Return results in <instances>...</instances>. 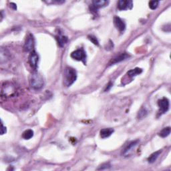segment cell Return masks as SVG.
<instances>
[{"label": "cell", "instance_id": "obj_21", "mask_svg": "<svg viewBox=\"0 0 171 171\" xmlns=\"http://www.w3.org/2000/svg\"><path fill=\"white\" fill-rule=\"evenodd\" d=\"M147 112L146 111L145 109L144 108H142L141 111H140L139 113H138V118H145V117L147 116Z\"/></svg>", "mask_w": 171, "mask_h": 171}, {"label": "cell", "instance_id": "obj_8", "mask_svg": "<svg viewBox=\"0 0 171 171\" xmlns=\"http://www.w3.org/2000/svg\"><path fill=\"white\" fill-rule=\"evenodd\" d=\"M133 4L132 1H126V0H120L118 2V8L120 10H127L132 8Z\"/></svg>", "mask_w": 171, "mask_h": 171}, {"label": "cell", "instance_id": "obj_6", "mask_svg": "<svg viewBox=\"0 0 171 171\" xmlns=\"http://www.w3.org/2000/svg\"><path fill=\"white\" fill-rule=\"evenodd\" d=\"M38 55L36 53V51H32L30 53V57H29V61H30V66L34 70H37L38 68Z\"/></svg>", "mask_w": 171, "mask_h": 171}, {"label": "cell", "instance_id": "obj_10", "mask_svg": "<svg viewBox=\"0 0 171 171\" xmlns=\"http://www.w3.org/2000/svg\"><path fill=\"white\" fill-rule=\"evenodd\" d=\"M114 24L116 28L118 29L119 32H123L126 29V25L123 21L118 16H115L114 18Z\"/></svg>", "mask_w": 171, "mask_h": 171}, {"label": "cell", "instance_id": "obj_5", "mask_svg": "<svg viewBox=\"0 0 171 171\" xmlns=\"http://www.w3.org/2000/svg\"><path fill=\"white\" fill-rule=\"evenodd\" d=\"M158 105L160 108V112L164 114L168 111L169 108V100L166 98H163L160 100H158Z\"/></svg>", "mask_w": 171, "mask_h": 171}, {"label": "cell", "instance_id": "obj_9", "mask_svg": "<svg viewBox=\"0 0 171 171\" xmlns=\"http://www.w3.org/2000/svg\"><path fill=\"white\" fill-rule=\"evenodd\" d=\"M128 57H129V55H128L127 53H120V54L116 55V56L112 58V59L110 61V62H109L108 64L109 66H110V65L116 64V63H118L120 62V61H122L123 60H124V59H127Z\"/></svg>", "mask_w": 171, "mask_h": 171}, {"label": "cell", "instance_id": "obj_24", "mask_svg": "<svg viewBox=\"0 0 171 171\" xmlns=\"http://www.w3.org/2000/svg\"><path fill=\"white\" fill-rule=\"evenodd\" d=\"M10 5H11V7H12V8H13V9H17V6H16V5L15 4V3H10Z\"/></svg>", "mask_w": 171, "mask_h": 171}, {"label": "cell", "instance_id": "obj_16", "mask_svg": "<svg viewBox=\"0 0 171 171\" xmlns=\"http://www.w3.org/2000/svg\"><path fill=\"white\" fill-rule=\"evenodd\" d=\"M161 152H162L161 151H156V152H155V153L152 154L151 156H149V158H148L149 162L150 163H153L154 162H155V161L156 160L157 158L158 157L159 154L161 153Z\"/></svg>", "mask_w": 171, "mask_h": 171}, {"label": "cell", "instance_id": "obj_22", "mask_svg": "<svg viewBox=\"0 0 171 171\" xmlns=\"http://www.w3.org/2000/svg\"><path fill=\"white\" fill-rule=\"evenodd\" d=\"M110 167V164L109 163H105L101 165L100 168H98V170H104V169H108Z\"/></svg>", "mask_w": 171, "mask_h": 171}, {"label": "cell", "instance_id": "obj_2", "mask_svg": "<svg viewBox=\"0 0 171 171\" xmlns=\"http://www.w3.org/2000/svg\"><path fill=\"white\" fill-rule=\"evenodd\" d=\"M31 87L35 90H40L44 86V82L43 77L37 72H34L31 74L30 78Z\"/></svg>", "mask_w": 171, "mask_h": 171}, {"label": "cell", "instance_id": "obj_17", "mask_svg": "<svg viewBox=\"0 0 171 171\" xmlns=\"http://www.w3.org/2000/svg\"><path fill=\"white\" fill-rule=\"evenodd\" d=\"M34 136V131L32 130H27L26 131L24 132V133L22 134V137L26 140H29L31 138L33 137Z\"/></svg>", "mask_w": 171, "mask_h": 171}, {"label": "cell", "instance_id": "obj_20", "mask_svg": "<svg viewBox=\"0 0 171 171\" xmlns=\"http://www.w3.org/2000/svg\"><path fill=\"white\" fill-rule=\"evenodd\" d=\"M88 39H89L94 44H95V45H96V46L99 45V42H98V41L97 38H96L95 36H88Z\"/></svg>", "mask_w": 171, "mask_h": 171}, {"label": "cell", "instance_id": "obj_12", "mask_svg": "<svg viewBox=\"0 0 171 171\" xmlns=\"http://www.w3.org/2000/svg\"><path fill=\"white\" fill-rule=\"evenodd\" d=\"M113 132H114V130L112 128H104L100 130V136L102 138H108L111 136Z\"/></svg>", "mask_w": 171, "mask_h": 171}, {"label": "cell", "instance_id": "obj_19", "mask_svg": "<svg viewBox=\"0 0 171 171\" xmlns=\"http://www.w3.org/2000/svg\"><path fill=\"white\" fill-rule=\"evenodd\" d=\"M158 1H151L149 2V7L151 9H156L158 6Z\"/></svg>", "mask_w": 171, "mask_h": 171}, {"label": "cell", "instance_id": "obj_3", "mask_svg": "<svg viewBox=\"0 0 171 171\" xmlns=\"http://www.w3.org/2000/svg\"><path fill=\"white\" fill-rule=\"evenodd\" d=\"M16 94V88L11 83L5 82L2 84L1 90V98H10L12 97Z\"/></svg>", "mask_w": 171, "mask_h": 171}, {"label": "cell", "instance_id": "obj_7", "mask_svg": "<svg viewBox=\"0 0 171 171\" xmlns=\"http://www.w3.org/2000/svg\"><path fill=\"white\" fill-rule=\"evenodd\" d=\"M34 38L32 35H30L27 38L24 46V50L26 51H32L34 49Z\"/></svg>", "mask_w": 171, "mask_h": 171}, {"label": "cell", "instance_id": "obj_11", "mask_svg": "<svg viewBox=\"0 0 171 171\" xmlns=\"http://www.w3.org/2000/svg\"><path fill=\"white\" fill-rule=\"evenodd\" d=\"M109 3L108 1L106 0H99V1H92V9L94 11L97 10L98 9L101 8V7H106Z\"/></svg>", "mask_w": 171, "mask_h": 171}, {"label": "cell", "instance_id": "obj_13", "mask_svg": "<svg viewBox=\"0 0 171 171\" xmlns=\"http://www.w3.org/2000/svg\"><path fill=\"white\" fill-rule=\"evenodd\" d=\"M56 39L57 40V43H58L59 46H60V47H63L65 44H67V42L68 41V38H67L66 36H64L61 35L57 36Z\"/></svg>", "mask_w": 171, "mask_h": 171}, {"label": "cell", "instance_id": "obj_14", "mask_svg": "<svg viewBox=\"0 0 171 171\" xmlns=\"http://www.w3.org/2000/svg\"><path fill=\"white\" fill-rule=\"evenodd\" d=\"M143 72V70L139 68H136L132 70H130L127 72V75L130 77H134L137 76V75L141 74Z\"/></svg>", "mask_w": 171, "mask_h": 171}, {"label": "cell", "instance_id": "obj_15", "mask_svg": "<svg viewBox=\"0 0 171 171\" xmlns=\"http://www.w3.org/2000/svg\"><path fill=\"white\" fill-rule=\"evenodd\" d=\"M137 143H138V141H134V142H132L131 143H130L129 145H128V147L124 149V152H123V154H129L130 152L131 151L136 145H137Z\"/></svg>", "mask_w": 171, "mask_h": 171}, {"label": "cell", "instance_id": "obj_23", "mask_svg": "<svg viewBox=\"0 0 171 171\" xmlns=\"http://www.w3.org/2000/svg\"><path fill=\"white\" fill-rule=\"evenodd\" d=\"M1 135H3V134H4L5 132H6V128L4 126H3V122H1Z\"/></svg>", "mask_w": 171, "mask_h": 171}, {"label": "cell", "instance_id": "obj_1", "mask_svg": "<svg viewBox=\"0 0 171 171\" xmlns=\"http://www.w3.org/2000/svg\"><path fill=\"white\" fill-rule=\"evenodd\" d=\"M77 74L76 70L70 67H66L64 70V84L69 87L76 80Z\"/></svg>", "mask_w": 171, "mask_h": 171}, {"label": "cell", "instance_id": "obj_4", "mask_svg": "<svg viewBox=\"0 0 171 171\" xmlns=\"http://www.w3.org/2000/svg\"><path fill=\"white\" fill-rule=\"evenodd\" d=\"M71 57L73 59H76L78 61H82L84 64H86V55L85 51L82 49L76 50V51H73L71 53Z\"/></svg>", "mask_w": 171, "mask_h": 171}, {"label": "cell", "instance_id": "obj_18", "mask_svg": "<svg viewBox=\"0 0 171 171\" xmlns=\"http://www.w3.org/2000/svg\"><path fill=\"white\" fill-rule=\"evenodd\" d=\"M170 133V127H166L164 128V129H162L161 131L159 132V136L160 137L165 138L166 136H168Z\"/></svg>", "mask_w": 171, "mask_h": 171}]
</instances>
